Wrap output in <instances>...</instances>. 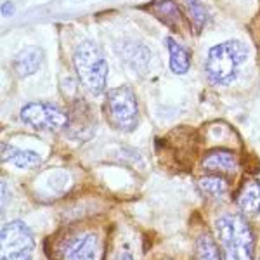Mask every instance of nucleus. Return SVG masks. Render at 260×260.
Here are the masks:
<instances>
[{
	"label": "nucleus",
	"instance_id": "nucleus-6",
	"mask_svg": "<svg viewBox=\"0 0 260 260\" xmlns=\"http://www.w3.org/2000/svg\"><path fill=\"white\" fill-rule=\"evenodd\" d=\"M21 120L40 132H57L68 127V113L50 103H30L21 110Z\"/></svg>",
	"mask_w": 260,
	"mask_h": 260
},
{
	"label": "nucleus",
	"instance_id": "nucleus-17",
	"mask_svg": "<svg viewBox=\"0 0 260 260\" xmlns=\"http://www.w3.org/2000/svg\"><path fill=\"white\" fill-rule=\"evenodd\" d=\"M121 56L123 59L132 66L134 70H142L144 66H148L149 61V50L144 47V45H134L128 44V47H123L121 50Z\"/></svg>",
	"mask_w": 260,
	"mask_h": 260
},
{
	"label": "nucleus",
	"instance_id": "nucleus-10",
	"mask_svg": "<svg viewBox=\"0 0 260 260\" xmlns=\"http://www.w3.org/2000/svg\"><path fill=\"white\" fill-rule=\"evenodd\" d=\"M236 205L243 215L253 217L260 212V182L257 179H248L241 184Z\"/></svg>",
	"mask_w": 260,
	"mask_h": 260
},
{
	"label": "nucleus",
	"instance_id": "nucleus-16",
	"mask_svg": "<svg viewBox=\"0 0 260 260\" xmlns=\"http://www.w3.org/2000/svg\"><path fill=\"white\" fill-rule=\"evenodd\" d=\"M192 260H222L220 250L217 243L210 236H200L194 245V255Z\"/></svg>",
	"mask_w": 260,
	"mask_h": 260
},
{
	"label": "nucleus",
	"instance_id": "nucleus-8",
	"mask_svg": "<svg viewBox=\"0 0 260 260\" xmlns=\"http://www.w3.org/2000/svg\"><path fill=\"white\" fill-rule=\"evenodd\" d=\"M68 127L66 130L73 139L87 141L94 132V118H92V111L82 103H77L73 110L68 113Z\"/></svg>",
	"mask_w": 260,
	"mask_h": 260
},
{
	"label": "nucleus",
	"instance_id": "nucleus-15",
	"mask_svg": "<svg viewBox=\"0 0 260 260\" xmlns=\"http://www.w3.org/2000/svg\"><path fill=\"white\" fill-rule=\"evenodd\" d=\"M198 187L205 196L212 200H222L228 192V182L222 179L220 175H208V177H201L198 180Z\"/></svg>",
	"mask_w": 260,
	"mask_h": 260
},
{
	"label": "nucleus",
	"instance_id": "nucleus-3",
	"mask_svg": "<svg viewBox=\"0 0 260 260\" xmlns=\"http://www.w3.org/2000/svg\"><path fill=\"white\" fill-rule=\"evenodd\" d=\"M73 64L83 87L94 95L103 94L108 80V62L94 42H83L78 45L73 56Z\"/></svg>",
	"mask_w": 260,
	"mask_h": 260
},
{
	"label": "nucleus",
	"instance_id": "nucleus-4",
	"mask_svg": "<svg viewBox=\"0 0 260 260\" xmlns=\"http://www.w3.org/2000/svg\"><path fill=\"white\" fill-rule=\"evenodd\" d=\"M104 115L115 130L132 132L139 125V106L136 94L130 87H116L106 94Z\"/></svg>",
	"mask_w": 260,
	"mask_h": 260
},
{
	"label": "nucleus",
	"instance_id": "nucleus-18",
	"mask_svg": "<svg viewBox=\"0 0 260 260\" xmlns=\"http://www.w3.org/2000/svg\"><path fill=\"white\" fill-rule=\"evenodd\" d=\"M186 6H187V12H189L192 23H194L196 31H200L201 28L205 26V23H207V18H208L207 9H205L200 0H186Z\"/></svg>",
	"mask_w": 260,
	"mask_h": 260
},
{
	"label": "nucleus",
	"instance_id": "nucleus-12",
	"mask_svg": "<svg viewBox=\"0 0 260 260\" xmlns=\"http://www.w3.org/2000/svg\"><path fill=\"white\" fill-rule=\"evenodd\" d=\"M2 161H9L12 165L18 167V169L30 170L40 165L42 158L40 154L33 153V151L18 149L11 144H2Z\"/></svg>",
	"mask_w": 260,
	"mask_h": 260
},
{
	"label": "nucleus",
	"instance_id": "nucleus-1",
	"mask_svg": "<svg viewBox=\"0 0 260 260\" xmlns=\"http://www.w3.org/2000/svg\"><path fill=\"white\" fill-rule=\"evenodd\" d=\"M222 260H253L255 238L250 224L240 213H229L215 222Z\"/></svg>",
	"mask_w": 260,
	"mask_h": 260
},
{
	"label": "nucleus",
	"instance_id": "nucleus-2",
	"mask_svg": "<svg viewBox=\"0 0 260 260\" xmlns=\"http://www.w3.org/2000/svg\"><path fill=\"white\" fill-rule=\"evenodd\" d=\"M248 57V49L238 40H229L210 49L207 59V75L213 83L228 85L238 77L241 64Z\"/></svg>",
	"mask_w": 260,
	"mask_h": 260
},
{
	"label": "nucleus",
	"instance_id": "nucleus-19",
	"mask_svg": "<svg viewBox=\"0 0 260 260\" xmlns=\"http://www.w3.org/2000/svg\"><path fill=\"white\" fill-rule=\"evenodd\" d=\"M14 14V6L11 2L2 4V16H12Z\"/></svg>",
	"mask_w": 260,
	"mask_h": 260
},
{
	"label": "nucleus",
	"instance_id": "nucleus-13",
	"mask_svg": "<svg viewBox=\"0 0 260 260\" xmlns=\"http://www.w3.org/2000/svg\"><path fill=\"white\" fill-rule=\"evenodd\" d=\"M167 49L170 54V70L175 75H186L191 68L189 52L174 39H167Z\"/></svg>",
	"mask_w": 260,
	"mask_h": 260
},
{
	"label": "nucleus",
	"instance_id": "nucleus-20",
	"mask_svg": "<svg viewBox=\"0 0 260 260\" xmlns=\"http://www.w3.org/2000/svg\"><path fill=\"white\" fill-rule=\"evenodd\" d=\"M118 260H134L132 253H128V251H125V253H121V257Z\"/></svg>",
	"mask_w": 260,
	"mask_h": 260
},
{
	"label": "nucleus",
	"instance_id": "nucleus-22",
	"mask_svg": "<svg viewBox=\"0 0 260 260\" xmlns=\"http://www.w3.org/2000/svg\"><path fill=\"white\" fill-rule=\"evenodd\" d=\"M258 260H260V258H258Z\"/></svg>",
	"mask_w": 260,
	"mask_h": 260
},
{
	"label": "nucleus",
	"instance_id": "nucleus-11",
	"mask_svg": "<svg viewBox=\"0 0 260 260\" xmlns=\"http://www.w3.org/2000/svg\"><path fill=\"white\" fill-rule=\"evenodd\" d=\"M44 62V50L40 47H26L16 56L14 70L19 77H31L40 70Z\"/></svg>",
	"mask_w": 260,
	"mask_h": 260
},
{
	"label": "nucleus",
	"instance_id": "nucleus-9",
	"mask_svg": "<svg viewBox=\"0 0 260 260\" xmlns=\"http://www.w3.org/2000/svg\"><path fill=\"white\" fill-rule=\"evenodd\" d=\"M201 169L210 174H233L238 169V158L233 151L228 149H213L205 154L201 160Z\"/></svg>",
	"mask_w": 260,
	"mask_h": 260
},
{
	"label": "nucleus",
	"instance_id": "nucleus-14",
	"mask_svg": "<svg viewBox=\"0 0 260 260\" xmlns=\"http://www.w3.org/2000/svg\"><path fill=\"white\" fill-rule=\"evenodd\" d=\"M154 14L160 18L163 23H167L174 30H180L184 26V16L179 11L177 4L172 0H161L156 7H154Z\"/></svg>",
	"mask_w": 260,
	"mask_h": 260
},
{
	"label": "nucleus",
	"instance_id": "nucleus-5",
	"mask_svg": "<svg viewBox=\"0 0 260 260\" xmlns=\"http://www.w3.org/2000/svg\"><path fill=\"white\" fill-rule=\"evenodd\" d=\"M0 260H31L35 250V240L31 231L21 220L6 224L0 233Z\"/></svg>",
	"mask_w": 260,
	"mask_h": 260
},
{
	"label": "nucleus",
	"instance_id": "nucleus-21",
	"mask_svg": "<svg viewBox=\"0 0 260 260\" xmlns=\"http://www.w3.org/2000/svg\"><path fill=\"white\" fill-rule=\"evenodd\" d=\"M163 260H170V258H163Z\"/></svg>",
	"mask_w": 260,
	"mask_h": 260
},
{
	"label": "nucleus",
	"instance_id": "nucleus-7",
	"mask_svg": "<svg viewBox=\"0 0 260 260\" xmlns=\"http://www.w3.org/2000/svg\"><path fill=\"white\" fill-rule=\"evenodd\" d=\"M101 243L95 233L75 234L62 241L61 255L64 260H99Z\"/></svg>",
	"mask_w": 260,
	"mask_h": 260
}]
</instances>
